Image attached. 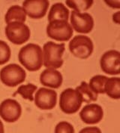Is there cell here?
I'll return each instance as SVG.
<instances>
[{"label": "cell", "mask_w": 120, "mask_h": 133, "mask_svg": "<svg viewBox=\"0 0 120 133\" xmlns=\"http://www.w3.org/2000/svg\"><path fill=\"white\" fill-rule=\"evenodd\" d=\"M79 133H101V131L98 127L92 126V127H86L81 129Z\"/></svg>", "instance_id": "cb8c5ba5"}, {"label": "cell", "mask_w": 120, "mask_h": 133, "mask_svg": "<svg viewBox=\"0 0 120 133\" xmlns=\"http://www.w3.org/2000/svg\"><path fill=\"white\" fill-rule=\"evenodd\" d=\"M101 68L105 74L119 75L120 74V53L116 50L107 51L100 61Z\"/></svg>", "instance_id": "ba28073f"}, {"label": "cell", "mask_w": 120, "mask_h": 133, "mask_svg": "<svg viewBox=\"0 0 120 133\" xmlns=\"http://www.w3.org/2000/svg\"><path fill=\"white\" fill-rule=\"evenodd\" d=\"M73 33V28L68 21H53L49 22L47 26V36L56 41H68L71 39Z\"/></svg>", "instance_id": "8992f818"}, {"label": "cell", "mask_w": 120, "mask_h": 133, "mask_svg": "<svg viewBox=\"0 0 120 133\" xmlns=\"http://www.w3.org/2000/svg\"><path fill=\"white\" fill-rule=\"evenodd\" d=\"M104 93L113 99L120 98V78H107L104 85Z\"/></svg>", "instance_id": "e0dca14e"}, {"label": "cell", "mask_w": 120, "mask_h": 133, "mask_svg": "<svg viewBox=\"0 0 120 133\" xmlns=\"http://www.w3.org/2000/svg\"><path fill=\"white\" fill-rule=\"evenodd\" d=\"M5 34L8 39L15 45H22L30 38L31 32L27 25L20 22H11L7 24Z\"/></svg>", "instance_id": "52a82bcc"}, {"label": "cell", "mask_w": 120, "mask_h": 133, "mask_svg": "<svg viewBox=\"0 0 120 133\" xmlns=\"http://www.w3.org/2000/svg\"><path fill=\"white\" fill-rule=\"evenodd\" d=\"M107 77L103 75L94 76L89 81V85L91 89L96 94H104V85Z\"/></svg>", "instance_id": "ffe728a7"}, {"label": "cell", "mask_w": 120, "mask_h": 133, "mask_svg": "<svg viewBox=\"0 0 120 133\" xmlns=\"http://www.w3.org/2000/svg\"><path fill=\"white\" fill-rule=\"evenodd\" d=\"M18 58L20 64L29 71H38L43 65V51L37 44L29 43L21 48Z\"/></svg>", "instance_id": "6da1fadb"}, {"label": "cell", "mask_w": 120, "mask_h": 133, "mask_svg": "<svg viewBox=\"0 0 120 133\" xmlns=\"http://www.w3.org/2000/svg\"><path fill=\"white\" fill-rule=\"evenodd\" d=\"M72 28L80 33H90L94 27V20L88 13H81L73 11L71 15Z\"/></svg>", "instance_id": "9c48e42d"}, {"label": "cell", "mask_w": 120, "mask_h": 133, "mask_svg": "<svg viewBox=\"0 0 120 133\" xmlns=\"http://www.w3.org/2000/svg\"><path fill=\"white\" fill-rule=\"evenodd\" d=\"M35 104L41 110H51L55 108L57 101V93L53 89L40 88L34 98Z\"/></svg>", "instance_id": "7c38bea8"}, {"label": "cell", "mask_w": 120, "mask_h": 133, "mask_svg": "<svg viewBox=\"0 0 120 133\" xmlns=\"http://www.w3.org/2000/svg\"><path fill=\"white\" fill-rule=\"evenodd\" d=\"M65 49L64 43L47 42L43 47V64L49 69H58L63 65L62 55Z\"/></svg>", "instance_id": "7a4b0ae2"}, {"label": "cell", "mask_w": 120, "mask_h": 133, "mask_svg": "<svg viewBox=\"0 0 120 133\" xmlns=\"http://www.w3.org/2000/svg\"><path fill=\"white\" fill-rule=\"evenodd\" d=\"M76 90L80 92L83 98V101L86 103H91L92 101H95L98 99V94L95 93L91 89L86 82H82L80 85L76 88Z\"/></svg>", "instance_id": "ac0fdd59"}, {"label": "cell", "mask_w": 120, "mask_h": 133, "mask_svg": "<svg viewBox=\"0 0 120 133\" xmlns=\"http://www.w3.org/2000/svg\"><path fill=\"white\" fill-rule=\"evenodd\" d=\"M69 18V10L64 4L57 2L53 5L48 14L49 22L53 21H68Z\"/></svg>", "instance_id": "9a60e30c"}, {"label": "cell", "mask_w": 120, "mask_h": 133, "mask_svg": "<svg viewBox=\"0 0 120 133\" xmlns=\"http://www.w3.org/2000/svg\"><path fill=\"white\" fill-rule=\"evenodd\" d=\"M94 0H66V5L77 12L87 11L93 5Z\"/></svg>", "instance_id": "d6986e66"}, {"label": "cell", "mask_w": 120, "mask_h": 133, "mask_svg": "<svg viewBox=\"0 0 120 133\" xmlns=\"http://www.w3.org/2000/svg\"><path fill=\"white\" fill-rule=\"evenodd\" d=\"M81 119L86 124L98 123L104 116L102 108L97 104H90L86 105L80 113Z\"/></svg>", "instance_id": "4fadbf2b"}, {"label": "cell", "mask_w": 120, "mask_h": 133, "mask_svg": "<svg viewBox=\"0 0 120 133\" xmlns=\"http://www.w3.org/2000/svg\"><path fill=\"white\" fill-rule=\"evenodd\" d=\"M63 81L62 75L56 69H49L44 70L40 76L41 83L50 88L58 89L61 86Z\"/></svg>", "instance_id": "5bb4252c"}, {"label": "cell", "mask_w": 120, "mask_h": 133, "mask_svg": "<svg viewBox=\"0 0 120 133\" xmlns=\"http://www.w3.org/2000/svg\"><path fill=\"white\" fill-rule=\"evenodd\" d=\"M49 5L48 0H24L22 8L30 18L40 19L46 15Z\"/></svg>", "instance_id": "8fae6325"}, {"label": "cell", "mask_w": 120, "mask_h": 133, "mask_svg": "<svg viewBox=\"0 0 120 133\" xmlns=\"http://www.w3.org/2000/svg\"><path fill=\"white\" fill-rule=\"evenodd\" d=\"M119 18H120V12L119 11H117L116 13H115L113 15V21L117 24H119Z\"/></svg>", "instance_id": "484cf974"}, {"label": "cell", "mask_w": 120, "mask_h": 133, "mask_svg": "<svg viewBox=\"0 0 120 133\" xmlns=\"http://www.w3.org/2000/svg\"><path fill=\"white\" fill-rule=\"evenodd\" d=\"M26 20V14L23 8L19 5H13L8 8L5 16V21L9 24L11 22L24 23Z\"/></svg>", "instance_id": "2e32d148"}, {"label": "cell", "mask_w": 120, "mask_h": 133, "mask_svg": "<svg viewBox=\"0 0 120 133\" xmlns=\"http://www.w3.org/2000/svg\"><path fill=\"white\" fill-rule=\"evenodd\" d=\"M69 50L74 56L80 59H86L92 55L94 45L89 37L79 35L74 36L70 41Z\"/></svg>", "instance_id": "5b68a950"}, {"label": "cell", "mask_w": 120, "mask_h": 133, "mask_svg": "<svg viewBox=\"0 0 120 133\" xmlns=\"http://www.w3.org/2000/svg\"><path fill=\"white\" fill-rule=\"evenodd\" d=\"M26 74L22 66L11 64L4 66L0 71V79L8 87H15L25 81Z\"/></svg>", "instance_id": "277c9868"}, {"label": "cell", "mask_w": 120, "mask_h": 133, "mask_svg": "<svg viewBox=\"0 0 120 133\" xmlns=\"http://www.w3.org/2000/svg\"><path fill=\"white\" fill-rule=\"evenodd\" d=\"M22 114L20 104L16 100H4L0 104V116L8 123H14L20 119Z\"/></svg>", "instance_id": "30bf717a"}, {"label": "cell", "mask_w": 120, "mask_h": 133, "mask_svg": "<svg viewBox=\"0 0 120 133\" xmlns=\"http://www.w3.org/2000/svg\"><path fill=\"white\" fill-rule=\"evenodd\" d=\"M11 49L5 42L0 40V65L6 64L11 58Z\"/></svg>", "instance_id": "7402d4cb"}, {"label": "cell", "mask_w": 120, "mask_h": 133, "mask_svg": "<svg viewBox=\"0 0 120 133\" xmlns=\"http://www.w3.org/2000/svg\"><path fill=\"white\" fill-rule=\"evenodd\" d=\"M104 2L110 8L115 9L120 8V0H104Z\"/></svg>", "instance_id": "d4e9b609"}, {"label": "cell", "mask_w": 120, "mask_h": 133, "mask_svg": "<svg viewBox=\"0 0 120 133\" xmlns=\"http://www.w3.org/2000/svg\"><path fill=\"white\" fill-rule=\"evenodd\" d=\"M0 133H5V129H4V125L2 122L0 120Z\"/></svg>", "instance_id": "4316f807"}, {"label": "cell", "mask_w": 120, "mask_h": 133, "mask_svg": "<svg viewBox=\"0 0 120 133\" xmlns=\"http://www.w3.org/2000/svg\"><path fill=\"white\" fill-rule=\"evenodd\" d=\"M55 133H74V129L71 123L63 121L56 125Z\"/></svg>", "instance_id": "603a6c76"}, {"label": "cell", "mask_w": 120, "mask_h": 133, "mask_svg": "<svg viewBox=\"0 0 120 133\" xmlns=\"http://www.w3.org/2000/svg\"><path fill=\"white\" fill-rule=\"evenodd\" d=\"M37 90V86L34 84L29 83L27 85H20L18 89L17 90L15 94L20 95L24 99L29 100V101H34V96L33 94Z\"/></svg>", "instance_id": "44dd1931"}, {"label": "cell", "mask_w": 120, "mask_h": 133, "mask_svg": "<svg viewBox=\"0 0 120 133\" xmlns=\"http://www.w3.org/2000/svg\"><path fill=\"white\" fill-rule=\"evenodd\" d=\"M83 102L80 92L76 89L68 88L60 95L59 107L62 112L67 114H72L78 111Z\"/></svg>", "instance_id": "3957f363"}]
</instances>
